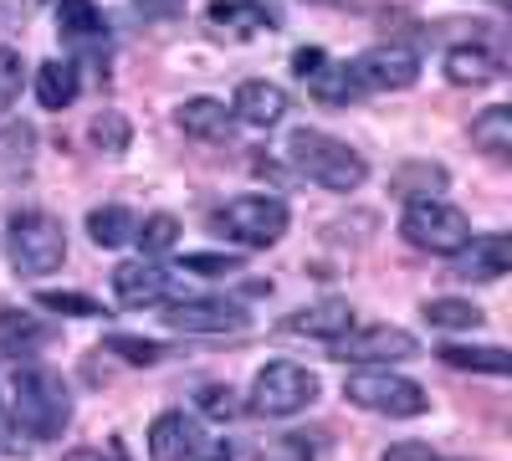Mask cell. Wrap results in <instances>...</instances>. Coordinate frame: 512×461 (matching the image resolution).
<instances>
[{"mask_svg":"<svg viewBox=\"0 0 512 461\" xmlns=\"http://www.w3.org/2000/svg\"><path fill=\"white\" fill-rule=\"evenodd\" d=\"M6 410H11V426L26 431L31 441H57L72 426V395L62 374L41 364H16V374L6 380Z\"/></svg>","mask_w":512,"mask_h":461,"instance_id":"6da1fadb","label":"cell"},{"mask_svg":"<svg viewBox=\"0 0 512 461\" xmlns=\"http://www.w3.org/2000/svg\"><path fill=\"white\" fill-rule=\"evenodd\" d=\"M282 154H287V164H292L297 175H308L313 185H323L333 195H349V190H359L369 180V159L354 144L333 139L323 129H297Z\"/></svg>","mask_w":512,"mask_h":461,"instance_id":"7a4b0ae2","label":"cell"},{"mask_svg":"<svg viewBox=\"0 0 512 461\" xmlns=\"http://www.w3.org/2000/svg\"><path fill=\"white\" fill-rule=\"evenodd\" d=\"M6 257L16 277H47L67 262V226L47 211H21L6 226Z\"/></svg>","mask_w":512,"mask_h":461,"instance_id":"3957f363","label":"cell"},{"mask_svg":"<svg viewBox=\"0 0 512 461\" xmlns=\"http://www.w3.org/2000/svg\"><path fill=\"white\" fill-rule=\"evenodd\" d=\"M344 400L369 410V415H390V421H415V415L431 410L425 385L405 380L395 369H354L344 380Z\"/></svg>","mask_w":512,"mask_h":461,"instance_id":"277c9868","label":"cell"},{"mask_svg":"<svg viewBox=\"0 0 512 461\" xmlns=\"http://www.w3.org/2000/svg\"><path fill=\"white\" fill-rule=\"evenodd\" d=\"M287 221H292V211H287L282 195H236V200H226L221 211L210 216V226H216L226 241L256 246V251L277 246L287 236Z\"/></svg>","mask_w":512,"mask_h":461,"instance_id":"5b68a950","label":"cell"},{"mask_svg":"<svg viewBox=\"0 0 512 461\" xmlns=\"http://www.w3.org/2000/svg\"><path fill=\"white\" fill-rule=\"evenodd\" d=\"M400 236H405L415 251H431V257H456V251L472 241V221H466V211H456V205L441 200V195H431V200H405Z\"/></svg>","mask_w":512,"mask_h":461,"instance_id":"8992f818","label":"cell"},{"mask_svg":"<svg viewBox=\"0 0 512 461\" xmlns=\"http://www.w3.org/2000/svg\"><path fill=\"white\" fill-rule=\"evenodd\" d=\"M318 400V374L303 369V364H267V369H256V380H251V410L256 415H267V421H287V415L297 410H308Z\"/></svg>","mask_w":512,"mask_h":461,"instance_id":"52a82bcc","label":"cell"},{"mask_svg":"<svg viewBox=\"0 0 512 461\" xmlns=\"http://www.w3.org/2000/svg\"><path fill=\"white\" fill-rule=\"evenodd\" d=\"M420 354V339L410 328L395 323H374V328H349L344 339H333V359L359 364V369H390Z\"/></svg>","mask_w":512,"mask_h":461,"instance_id":"ba28073f","label":"cell"},{"mask_svg":"<svg viewBox=\"0 0 512 461\" xmlns=\"http://www.w3.org/2000/svg\"><path fill=\"white\" fill-rule=\"evenodd\" d=\"M349 67H354L364 93H405L420 82V57L410 47H400V41H384V47L359 52Z\"/></svg>","mask_w":512,"mask_h":461,"instance_id":"9c48e42d","label":"cell"},{"mask_svg":"<svg viewBox=\"0 0 512 461\" xmlns=\"http://www.w3.org/2000/svg\"><path fill=\"white\" fill-rule=\"evenodd\" d=\"M159 318L175 333H246L251 328V313L226 298H185V303H169Z\"/></svg>","mask_w":512,"mask_h":461,"instance_id":"30bf717a","label":"cell"},{"mask_svg":"<svg viewBox=\"0 0 512 461\" xmlns=\"http://www.w3.org/2000/svg\"><path fill=\"white\" fill-rule=\"evenodd\" d=\"M169 292H175V272L159 267L154 257L144 262H118L113 267V298L123 308H164Z\"/></svg>","mask_w":512,"mask_h":461,"instance_id":"8fae6325","label":"cell"},{"mask_svg":"<svg viewBox=\"0 0 512 461\" xmlns=\"http://www.w3.org/2000/svg\"><path fill=\"white\" fill-rule=\"evenodd\" d=\"M231 113H236V123H251V129H277V123L287 118V93L267 77H251V82L236 88Z\"/></svg>","mask_w":512,"mask_h":461,"instance_id":"7c38bea8","label":"cell"},{"mask_svg":"<svg viewBox=\"0 0 512 461\" xmlns=\"http://www.w3.org/2000/svg\"><path fill=\"white\" fill-rule=\"evenodd\" d=\"M512 267V241L507 236H472L456 251V277L461 282H497Z\"/></svg>","mask_w":512,"mask_h":461,"instance_id":"4fadbf2b","label":"cell"},{"mask_svg":"<svg viewBox=\"0 0 512 461\" xmlns=\"http://www.w3.org/2000/svg\"><path fill=\"white\" fill-rule=\"evenodd\" d=\"M52 344V323L26 308H0V359H31Z\"/></svg>","mask_w":512,"mask_h":461,"instance_id":"5bb4252c","label":"cell"},{"mask_svg":"<svg viewBox=\"0 0 512 461\" xmlns=\"http://www.w3.org/2000/svg\"><path fill=\"white\" fill-rule=\"evenodd\" d=\"M175 123L190 139H205V144H226L236 134V113L221 98H185L175 108Z\"/></svg>","mask_w":512,"mask_h":461,"instance_id":"9a60e30c","label":"cell"},{"mask_svg":"<svg viewBox=\"0 0 512 461\" xmlns=\"http://www.w3.org/2000/svg\"><path fill=\"white\" fill-rule=\"evenodd\" d=\"M349 328H354V308H349L344 298L308 303V308H297V313L287 318V333H303V339H323V344L344 339Z\"/></svg>","mask_w":512,"mask_h":461,"instance_id":"2e32d148","label":"cell"},{"mask_svg":"<svg viewBox=\"0 0 512 461\" xmlns=\"http://www.w3.org/2000/svg\"><path fill=\"white\" fill-rule=\"evenodd\" d=\"M195 451H200V431L190 415L164 410L149 426V461H195Z\"/></svg>","mask_w":512,"mask_h":461,"instance_id":"e0dca14e","label":"cell"},{"mask_svg":"<svg viewBox=\"0 0 512 461\" xmlns=\"http://www.w3.org/2000/svg\"><path fill=\"white\" fill-rule=\"evenodd\" d=\"M497 77H502V62L487 47L461 41V47L446 52V82H456V88H487V82H497Z\"/></svg>","mask_w":512,"mask_h":461,"instance_id":"ac0fdd59","label":"cell"},{"mask_svg":"<svg viewBox=\"0 0 512 461\" xmlns=\"http://www.w3.org/2000/svg\"><path fill=\"white\" fill-rule=\"evenodd\" d=\"M303 82H308V93H313L318 103H328V108H349V103L364 93L359 77H354V67H349V62H328V57H323Z\"/></svg>","mask_w":512,"mask_h":461,"instance_id":"d6986e66","label":"cell"},{"mask_svg":"<svg viewBox=\"0 0 512 461\" xmlns=\"http://www.w3.org/2000/svg\"><path fill=\"white\" fill-rule=\"evenodd\" d=\"M77 67L72 62H62V57H52V62H41L36 67V98H41V108H52V113H62V108H72L77 103Z\"/></svg>","mask_w":512,"mask_h":461,"instance_id":"ffe728a7","label":"cell"},{"mask_svg":"<svg viewBox=\"0 0 512 461\" xmlns=\"http://www.w3.org/2000/svg\"><path fill=\"white\" fill-rule=\"evenodd\" d=\"M134 231H139V216L128 211V205H98V211H88V236L103 251L128 246V241H134Z\"/></svg>","mask_w":512,"mask_h":461,"instance_id":"44dd1931","label":"cell"},{"mask_svg":"<svg viewBox=\"0 0 512 461\" xmlns=\"http://www.w3.org/2000/svg\"><path fill=\"white\" fill-rule=\"evenodd\" d=\"M472 144L487 154V159H507L512 154V108H482L477 118H472Z\"/></svg>","mask_w":512,"mask_h":461,"instance_id":"7402d4cb","label":"cell"},{"mask_svg":"<svg viewBox=\"0 0 512 461\" xmlns=\"http://www.w3.org/2000/svg\"><path fill=\"white\" fill-rule=\"evenodd\" d=\"M390 190L400 200H431L446 190V164H431V159H415V164H400L390 175Z\"/></svg>","mask_w":512,"mask_h":461,"instance_id":"603a6c76","label":"cell"},{"mask_svg":"<svg viewBox=\"0 0 512 461\" xmlns=\"http://www.w3.org/2000/svg\"><path fill=\"white\" fill-rule=\"evenodd\" d=\"M436 354H441V364L472 369V374H507V369H512L507 349H497V344H446V349H436Z\"/></svg>","mask_w":512,"mask_h":461,"instance_id":"cb8c5ba5","label":"cell"},{"mask_svg":"<svg viewBox=\"0 0 512 461\" xmlns=\"http://www.w3.org/2000/svg\"><path fill=\"white\" fill-rule=\"evenodd\" d=\"M57 31L67 41H93L103 36V11L93 0H57Z\"/></svg>","mask_w":512,"mask_h":461,"instance_id":"d4e9b609","label":"cell"},{"mask_svg":"<svg viewBox=\"0 0 512 461\" xmlns=\"http://www.w3.org/2000/svg\"><path fill=\"white\" fill-rule=\"evenodd\" d=\"M36 159V129L31 123H6L0 129V175H21Z\"/></svg>","mask_w":512,"mask_h":461,"instance_id":"484cf974","label":"cell"},{"mask_svg":"<svg viewBox=\"0 0 512 461\" xmlns=\"http://www.w3.org/2000/svg\"><path fill=\"white\" fill-rule=\"evenodd\" d=\"M420 313H425L431 328H482V318H487L477 303H466V298H431Z\"/></svg>","mask_w":512,"mask_h":461,"instance_id":"4316f807","label":"cell"},{"mask_svg":"<svg viewBox=\"0 0 512 461\" xmlns=\"http://www.w3.org/2000/svg\"><path fill=\"white\" fill-rule=\"evenodd\" d=\"M134 241L144 246V257H164V251H175V241H180V221L169 216V211H154V216L139 221Z\"/></svg>","mask_w":512,"mask_h":461,"instance_id":"83f0119b","label":"cell"},{"mask_svg":"<svg viewBox=\"0 0 512 461\" xmlns=\"http://www.w3.org/2000/svg\"><path fill=\"white\" fill-rule=\"evenodd\" d=\"M210 26L256 31V26H272V11H262L256 0H216V6H210Z\"/></svg>","mask_w":512,"mask_h":461,"instance_id":"f1b7e54d","label":"cell"},{"mask_svg":"<svg viewBox=\"0 0 512 461\" xmlns=\"http://www.w3.org/2000/svg\"><path fill=\"white\" fill-rule=\"evenodd\" d=\"M93 144L103 149V154H123L128 144H134V129H128V118L118 113V108H103L98 118H93Z\"/></svg>","mask_w":512,"mask_h":461,"instance_id":"f546056e","label":"cell"},{"mask_svg":"<svg viewBox=\"0 0 512 461\" xmlns=\"http://www.w3.org/2000/svg\"><path fill=\"white\" fill-rule=\"evenodd\" d=\"M108 354H118L123 364H159L169 349L164 344H154V339H139V333H108V344H103Z\"/></svg>","mask_w":512,"mask_h":461,"instance_id":"4dcf8cb0","label":"cell"},{"mask_svg":"<svg viewBox=\"0 0 512 461\" xmlns=\"http://www.w3.org/2000/svg\"><path fill=\"white\" fill-rule=\"evenodd\" d=\"M36 303L47 308V313H67V318H98V313H103L88 292H62V287H47Z\"/></svg>","mask_w":512,"mask_h":461,"instance_id":"1f68e13d","label":"cell"},{"mask_svg":"<svg viewBox=\"0 0 512 461\" xmlns=\"http://www.w3.org/2000/svg\"><path fill=\"white\" fill-rule=\"evenodd\" d=\"M21 82H26V62L16 47H0V113H6L21 98Z\"/></svg>","mask_w":512,"mask_h":461,"instance_id":"d6a6232c","label":"cell"},{"mask_svg":"<svg viewBox=\"0 0 512 461\" xmlns=\"http://www.w3.org/2000/svg\"><path fill=\"white\" fill-rule=\"evenodd\" d=\"M256 461H313V446L303 436H267L256 446Z\"/></svg>","mask_w":512,"mask_h":461,"instance_id":"836d02e7","label":"cell"},{"mask_svg":"<svg viewBox=\"0 0 512 461\" xmlns=\"http://www.w3.org/2000/svg\"><path fill=\"white\" fill-rule=\"evenodd\" d=\"M195 405H200V415H210V421H231V415L241 410V400H236L231 385H205L195 395Z\"/></svg>","mask_w":512,"mask_h":461,"instance_id":"e575fe53","label":"cell"},{"mask_svg":"<svg viewBox=\"0 0 512 461\" xmlns=\"http://www.w3.org/2000/svg\"><path fill=\"white\" fill-rule=\"evenodd\" d=\"M180 272H200V277H231L241 272V257H221V251H190L180 262Z\"/></svg>","mask_w":512,"mask_h":461,"instance_id":"d590c367","label":"cell"},{"mask_svg":"<svg viewBox=\"0 0 512 461\" xmlns=\"http://www.w3.org/2000/svg\"><path fill=\"white\" fill-rule=\"evenodd\" d=\"M134 11H139L144 21H175V16L185 11V0H134Z\"/></svg>","mask_w":512,"mask_h":461,"instance_id":"8d00e7d4","label":"cell"},{"mask_svg":"<svg viewBox=\"0 0 512 461\" xmlns=\"http://www.w3.org/2000/svg\"><path fill=\"white\" fill-rule=\"evenodd\" d=\"M379 461H441L431 446H420V441H400V446H390Z\"/></svg>","mask_w":512,"mask_h":461,"instance_id":"74e56055","label":"cell"},{"mask_svg":"<svg viewBox=\"0 0 512 461\" xmlns=\"http://www.w3.org/2000/svg\"><path fill=\"white\" fill-rule=\"evenodd\" d=\"M195 456H200V451H195ZM231 456H236V451H231V441H216V446H210L200 461H231Z\"/></svg>","mask_w":512,"mask_h":461,"instance_id":"f35d334b","label":"cell"},{"mask_svg":"<svg viewBox=\"0 0 512 461\" xmlns=\"http://www.w3.org/2000/svg\"><path fill=\"white\" fill-rule=\"evenodd\" d=\"M62 461H108L103 451H93V446H77V451H67Z\"/></svg>","mask_w":512,"mask_h":461,"instance_id":"ab89813d","label":"cell"},{"mask_svg":"<svg viewBox=\"0 0 512 461\" xmlns=\"http://www.w3.org/2000/svg\"><path fill=\"white\" fill-rule=\"evenodd\" d=\"M456 461H472V456H456Z\"/></svg>","mask_w":512,"mask_h":461,"instance_id":"60d3db41","label":"cell"}]
</instances>
